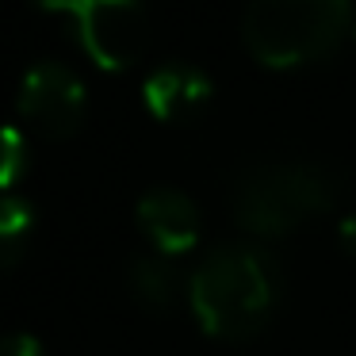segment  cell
<instances>
[{
	"instance_id": "6da1fadb",
	"label": "cell",
	"mask_w": 356,
	"mask_h": 356,
	"mask_svg": "<svg viewBox=\"0 0 356 356\" xmlns=\"http://www.w3.org/2000/svg\"><path fill=\"white\" fill-rule=\"evenodd\" d=\"M192 310L211 337L241 341L264 330L280 299L276 264L264 249L222 245L192 272Z\"/></svg>"
},
{
	"instance_id": "7a4b0ae2",
	"label": "cell",
	"mask_w": 356,
	"mask_h": 356,
	"mask_svg": "<svg viewBox=\"0 0 356 356\" xmlns=\"http://www.w3.org/2000/svg\"><path fill=\"white\" fill-rule=\"evenodd\" d=\"M341 180L318 161H272L241 172L234 188V218L257 238H284L307 218L337 203Z\"/></svg>"
},
{
	"instance_id": "3957f363",
	"label": "cell",
	"mask_w": 356,
	"mask_h": 356,
	"mask_svg": "<svg viewBox=\"0 0 356 356\" xmlns=\"http://www.w3.org/2000/svg\"><path fill=\"white\" fill-rule=\"evenodd\" d=\"M348 19L353 0H249L241 35L261 65L291 70L330 54Z\"/></svg>"
},
{
	"instance_id": "277c9868",
	"label": "cell",
	"mask_w": 356,
	"mask_h": 356,
	"mask_svg": "<svg viewBox=\"0 0 356 356\" xmlns=\"http://www.w3.org/2000/svg\"><path fill=\"white\" fill-rule=\"evenodd\" d=\"M47 12L73 19L85 54L100 70H131L149 39V19L142 0H35Z\"/></svg>"
},
{
	"instance_id": "5b68a950",
	"label": "cell",
	"mask_w": 356,
	"mask_h": 356,
	"mask_svg": "<svg viewBox=\"0 0 356 356\" xmlns=\"http://www.w3.org/2000/svg\"><path fill=\"white\" fill-rule=\"evenodd\" d=\"M19 111L47 138H70V134H77L81 119H85V85L65 65L39 62L24 77Z\"/></svg>"
},
{
	"instance_id": "8992f818",
	"label": "cell",
	"mask_w": 356,
	"mask_h": 356,
	"mask_svg": "<svg viewBox=\"0 0 356 356\" xmlns=\"http://www.w3.org/2000/svg\"><path fill=\"white\" fill-rule=\"evenodd\" d=\"M138 226L161 257H177L200 238V211L177 188H154L138 203Z\"/></svg>"
},
{
	"instance_id": "52a82bcc",
	"label": "cell",
	"mask_w": 356,
	"mask_h": 356,
	"mask_svg": "<svg viewBox=\"0 0 356 356\" xmlns=\"http://www.w3.org/2000/svg\"><path fill=\"white\" fill-rule=\"evenodd\" d=\"M211 77L195 65H161L146 77L142 85V100H146L149 115L161 123H180V119L200 115L211 104Z\"/></svg>"
},
{
	"instance_id": "ba28073f",
	"label": "cell",
	"mask_w": 356,
	"mask_h": 356,
	"mask_svg": "<svg viewBox=\"0 0 356 356\" xmlns=\"http://www.w3.org/2000/svg\"><path fill=\"white\" fill-rule=\"evenodd\" d=\"M131 291L138 295L142 307L165 310L177 299V272L165 257H138L131 264Z\"/></svg>"
},
{
	"instance_id": "9c48e42d",
	"label": "cell",
	"mask_w": 356,
	"mask_h": 356,
	"mask_svg": "<svg viewBox=\"0 0 356 356\" xmlns=\"http://www.w3.org/2000/svg\"><path fill=\"white\" fill-rule=\"evenodd\" d=\"M31 207L16 195H0V276L12 272L27 253V234H31Z\"/></svg>"
},
{
	"instance_id": "30bf717a",
	"label": "cell",
	"mask_w": 356,
	"mask_h": 356,
	"mask_svg": "<svg viewBox=\"0 0 356 356\" xmlns=\"http://www.w3.org/2000/svg\"><path fill=\"white\" fill-rule=\"evenodd\" d=\"M27 172V138L16 127H0V188L8 192Z\"/></svg>"
},
{
	"instance_id": "8fae6325",
	"label": "cell",
	"mask_w": 356,
	"mask_h": 356,
	"mask_svg": "<svg viewBox=\"0 0 356 356\" xmlns=\"http://www.w3.org/2000/svg\"><path fill=\"white\" fill-rule=\"evenodd\" d=\"M0 356H42V345L31 333H12V337H0Z\"/></svg>"
},
{
	"instance_id": "7c38bea8",
	"label": "cell",
	"mask_w": 356,
	"mask_h": 356,
	"mask_svg": "<svg viewBox=\"0 0 356 356\" xmlns=\"http://www.w3.org/2000/svg\"><path fill=\"white\" fill-rule=\"evenodd\" d=\"M341 245L356 257V215H348L345 222H341Z\"/></svg>"
}]
</instances>
